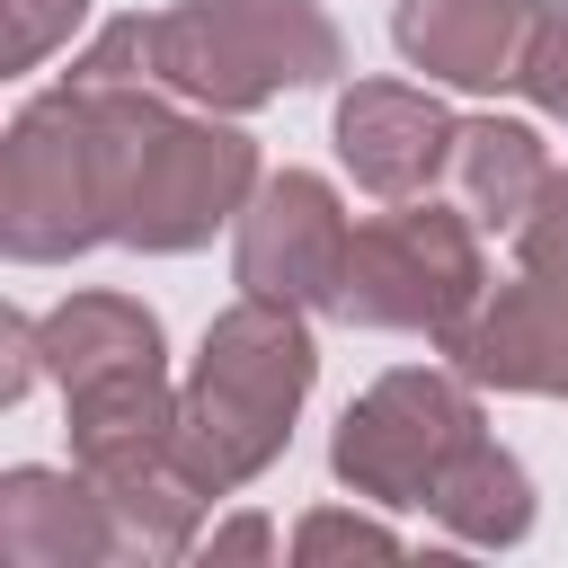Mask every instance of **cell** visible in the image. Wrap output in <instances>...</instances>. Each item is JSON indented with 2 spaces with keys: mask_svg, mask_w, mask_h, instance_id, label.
Returning a JSON list of instances; mask_svg holds the SVG:
<instances>
[{
  "mask_svg": "<svg viewBox=\"0 0 568 568\" xmlns=\"http://www.w3.org/2000/svg\"><path fill=\"white\" fill-rule=\"evenodd\" d=\"M169 115L178 106L160 89L62 80V89L27 98L9 142H0V248L18 266H62V257L115 240L133 169Z\"/></svg>",
  "mask_w": 568,
  "mask_h": 568,
  "instance_id": "obj_1",
  "label": "cell"
},
{
  "mask_svg": "<svg viewBox=\"0 0 568 568\" xmlns=\"http://www.w3.org/2000/svg\"><path fill=\"white\" fill-rule=\"evenodd\" d=\"M311 373H320V346H311L302 302L240 293V302L204 328L195 373H186V390H178V470H186L204 497L248 488V479L293 444V417H302V399H311Z\"/></svg>",
  "mask_w": 568,
  "mask_h": 568,
  "instance_id": "obj_2",
  "label": "cell"
},
{
  "mask_svg": "<svg viewBox=\"0 0 568 568\" xmlns=\"http://www.w3.org/2000/svg\"><path fill=\"white\" fill-rule=\"evenodd\" d=\"M337 71H346V44L320 0H178L151 18V80L213 115H248Z\"/></svg>",
  "mask_w": 568,
  "mask_h": 568,
  "instance_id": "obj_3",
  "label": "cell"
},
{
  "mask_svg": "<svg viewBox=\"0 0 568 568\" xmlns=\"http://www.w3.org/2000/svg\"><path fill=\"white\" fill-rule=\"evenodd\" d=\"M479 302H488L479 222L462 204H426V195L364 222L346 248V275H337V320L399 328V337H453Z\"/></svg>",
  "mask_w": 568,
  "mask_h": 568,
  "instance_id": "obj_4",
  "label": "cell"
},
{
  "mask_svg": "<svg viewBox=\"0 0 568 568\" xmlns=\"http://www.w3.org/2000/svg\"><path fill=\"white\" fill-rule=\"evenodd\" d=\"M479 382L470 373H382L364 399H346L337 435H328V470L337 488L373 497V506H426L444 488V470L488 435L479 426Z\"/></svg>",
  "mask_w": 568,
  "mask_h": 568,
  "instance_id": "obj_5",
  "label": "cell"
},
{
  "mask_svg": "<svg viewBox=\"0 0 568 568\" xmlns=\"http://www.w3.org/2000/svg\"><path fill=\"white\" fill-rule=\"evenodd\" d=\"M444 355L479 390L568 399V178H550V195L524 213V231H515V284H497L444 337Z\"/></svg>",
  "mask_w": 568,
  "mask_h": 568,
  "instance_id": "obj_6",
  "label": "cell"
},
{
  "mask_svg": "<svg viewBox=\"0 0 568 568\" xmlns=\"http://www.w3.org/2000/svg\"><path fill=\"white\" fill-rule=\"evenodd\" d=\"M257 186H266V178H257V142H248L231 115H213V106L169 115V124L151 133L142 169H133V195H124V231H115V240L142 248V257H186V248H204L222 222H240Z\"/></svg>",
  "mask_w": 568,
  "mask_h": 568,
  "instance_id": "obj_7",
  "label": "cell"
},
{
  "mask_svg": "<svg viewBox=\"0 0 568 568\" xmlns=\"http://www.w3.org/2000/svg\"><path fill=\"white\" fill-rule=\"evenodd\" d=\"M346 248H355V222L337 204L328 178L311 169H284L248 195L240 213V248H231V275L240 293H266V302H302V311H337V275H346Z\"/></svg>",
  "mask_w": 568,
  "mask_h": 568,
  "instance_id": "obj_8",
  "label": "cell"
},
{
  "mask_svg": "<svg viewBox=\"0 0 568 568\" xmlns=\"http://www.w3.org/2000/svg\"><path fill=\"white\" fill-rule=\"evenodd\" d=\"M328 142L346 160V178L382 204H408L426 195L444 169H453V142H462V115L426 89H399V80H355L328 115Z\"/></svg>",
  "mask_w": 568,
  "mask_h": 568,
  "instance_id": "obj_9",
  "label": "cell"
},
{
  "mask_svg": "<svg viewBox=\"0 0 568 568\" xmlns=\"http://www.w3.org/2000/svg\"><path fill=\"white\" fill-rule=\"evenodd\" d=\"M532 18H541L532 0H399L390 44L408 53V71L444 89H515Z\"/></svg>",
  "mask_w": 568,
  "mask_h": 568,
  "instance_id": "obj_10",
  "label": "cell"
},
{
  "mask_svg": "<svg viewBox=\"0 0 568 568\" xmlns=\"http://www.w3.org/2000/svg\"><path fill=\"white\" fill-rule=\"evenodd\" d=\"M0 559L9 568H106L115 524H106L98 479L80 462L71 470H44V462L0 470Z\"/></svg>",
  "mask_w": 568,
  "mask_h": 568,
  "instance_id": "obj_11",
  "label": "cell"
},
{
  "mask_svg": "<svg viewBox=\"0 0 568 568\" xmlns=\"http://www.w3.org/2000/svg\"><path fill=\"white\" fill-rule=\"evenodd\" d=\"M453 204L479 222V231H524V213L550 195V151H541V133L532 124H515V115H470L462 124V142H453Z\"/></svg>",
  "mask_w": 568,
  "mask_h": 568,
  "instance_id": "obj_12",
  "label": "cell"
},
{
  "mask_svg": "<svg viewBox=\"0 0 568 568\" xmlns=\"http://www.w3.org/2000/svg\"><path fill=\"white\" fill-rule=\"evenodd\" d=\"M36 328H44V373L62 382V399L115 373H160V320L124 293H71Z\"/></svg>",
  "mask_w": 568,
  "mask_h": 568,
  "instance_id": "obj_13",
  "label": "cell"
},
{
  "mask_svg": "<svg viewBox=\"0 0 568 568\" xmlns=\"http://www.w3.org/2000/svg\"><path fill=\"white\" fill-rule=\"evenodd\" d=\"M426 515L453 532V541H470V550H515L524 532H532V470L506 453V444H470L453 470H444V488L426 497Z\"/></svg>",
  "mask_w": 568,
  "mask_h": 568,
  "instance_id": "obj_14",
  "label": "cell"
},
{
  "mask_svg": "<svg viewBox=\"0 0 568 568\" xmlns=\"http://www.w3.org/2000/svg\"><path fill=\"white\" fill-rule=\"evenodd\" d=\"M71 80H89V89H160V80H151V18H142V9H133V18H106L98 44L71 62Z\"/></svg>",
  "mask_w": 568,
  "mask_h": 568,
  "instance_id": "obj_15",
  "label": "cell"
},
{
  "mask_svg": "<svg viewBox=\"0 0 568 568\" xmlns=\"http://www.w3.org/2000/svg\"><path fill=\"white\" fill-rule=\"evenodd\" d=\"M293 559H399V532L390 524H373V515H346V506H320V515H302V532H293Z\"/></svg>",
  "mask_w": 568,
  "mask_h": 568,
  "instance_id": "obj_16",
  "label": "cell"
},
{
  "mask_svg": "<svg viewBox=\"0 0 568 568\" xmlns=\"http://www.w3.org/2000/svg\"><path fill=\"white\" fill-rule=\"evenodd\" d=\"M515 89H524L541 115H559V124H568V0H550V9L532 18V44H524Z\"/></svg>",
  "mask_w": 568,
  "mask_h": 568,
  "instance_id": "obj_17",
  "label": "cell"
},
{
  "mask_svg": "<svg viewBox=\"0 0 568 568\" xmlns=\"http://www.w3.org/2000/svg\"><path fill=\"white\" fill-rule=\"evenodd\" d=\"M0 18H9V71H36L53 44L80 36L89 0H0Z\"/></svg>",
  "mask_w": 568,
  "mask_h": 568,
  "instance_id": "obj_18",
  "label": "cell"
},
{
  "mask_svg": "<svg viewBox=\"0 0 568 568\" xmlns=\"http://www.w3.org/2000/svg\"><path fill=\"white\" fill-rule=\"evenodd\" d=\"M0 355H9V364H0V399L18 408V399L36 390V373H44V328H36L27 311H9V320H0Z\"/></svg>",
  "mask_w": 568,
  "mask_h": 568,
  "instance_id": "obj_19",
  "label": "cell"
},
{
  "mask_svg": "<svg viewBox=\"0 0 568 568\" xmlns=\"http://www.w3.org/2000/svg\"><path fill=\"white\" fill-rule=\"evenodd\" d=\"M195 550H204V559H275V524H266V515H231V524H213Z\"/></svg>",
  "mask_w": 568,
  "mask_h": 568,
  "instance_id": "obj_20",
  "label": "cell"
}]
</instances>
